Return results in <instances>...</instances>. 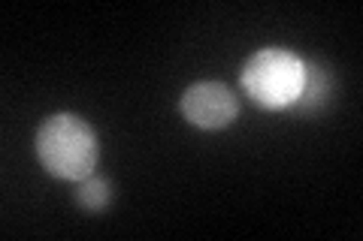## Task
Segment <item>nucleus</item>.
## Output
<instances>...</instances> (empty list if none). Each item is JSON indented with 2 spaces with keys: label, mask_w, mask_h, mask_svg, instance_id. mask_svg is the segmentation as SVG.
<instances>
[{
  "label": "nucleus",
  "mask_w": 363,
  "mask_h": 241,
  "mask_svg": "<svg viewBox=\"0 0 363 241\" xmlns=\"http://www.w3.org/2000/svg\"><path fill=\"white\" fill-rule=\"evenodd\" d=\"M33 151L40 166L55 178L64 181H85L94 175L100 145L94 127L73 112L49 114L37 133H33Z\"/></svg>",
  "instance_id": "f257e3e1"
},
{
  "label": "nucleus",
  "mask_w": 363,
  "mask_h": 241,
  "mask_svg": "<svg viewBox=\"0 0 363 241\" xmlns=\"http://www.w3.org/2000/svg\"><path fill=\"white\" fill-rule=\"evenodd\" d=\"M306 78V61L281 45H267V49L255 52L245 61L240 73V85L257 106H264L269 112L291 109L294 100L303 90Z\"/></svg>",
  "instance_id": "f03ea898"
},
{
  "label": "nucleus",
  "mask_w": 363,
  "mask_h": 241,
  "mask_svg": "<svg viewBox=\"0 0 363 241\" xmlns=\"http://www.w3.org/2000/svg\"><path fill=\"white\" fill-rule=\"evenodd\" d=\"M179 112L197 130H224L240 114V97L224 82H197L182 94Z\"/></svg>",
  "instance_id": "7ed1b4c3"
},
{
  "label": "nucleus",
  "mask_w": 363,
  "mask_h": 241,
  "mask_svg": "<svg viewBox=\"0 0 363 241\" xmlns=\"http://www.w3.org/2000/svg\"><path fill=\"white\" fill-rule=\"evenodd\" d=\"M336 97V76L327 64L321 61H306V78H303V90L294 100L291 112L297 114H318L324 112Z\"/></svg>",
  "instance_id": "20e7f679"
},
{
  "label": "nucleus",
  "mask_w": 363,
  "mask_h": 241,
  "mask_svg": "<svg viewBox=\"0 0 363 241\" xmlns=\"http://www.w3.org/2000/svg\"><path fill=\"white\" fill-rule=\"evenodd\" d=\"M112 184L106 178H97V175H88L85 181H79V187H76V205L82 211H106L109 208V202H112Z\"/></svg>",
  "instance_id": "39448f33"
}]
</instances>
